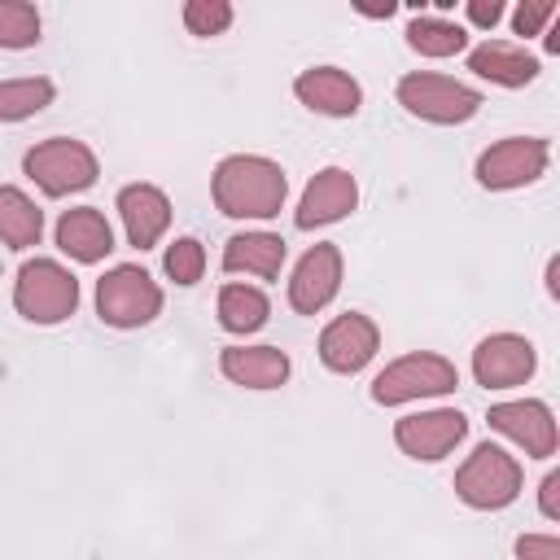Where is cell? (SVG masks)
<instances>
[{
    "label": "cell",
    "instance_id": "obj_1",
    "mask_svg": "<svg viewBox=\"0 0 560 560\" xmlns=\"http://www.w3.org/2000/svg\"><path fill=\"white\" fill-rule=\"evenodd\" d=\"M210 192L228 219H271L289 197V179H284V166L271 158L232 153L214 166Z\"/></svg>",
    "mask_w": 560,
    "mask_h": 560
},
{
    "label": "cell",
    "instance_id": "obj_2",
    "mask_svg": "<svg viewBox=\"0 0 560 560\" xmlns=\"http://www.w3.org/2000/svg\"><path fill=\"white\" fill-rule=\"evenodd\" d=\"M13 306L31 324H61L79 306V280L52 258H31L13 280Z\"/></svg>",
    "mask_w": 560,
    "mask_h": 560
},
{
    "label": "cell",
    "instance_id": "obj_3",
    "mask_svg": "<svg viewBox=\"0 0 560 560\" xmlns=\"http://www.w3.org/2000/svg\"><path fill=\"white\" fill-rule=\"evenodd\" d=\"M398 105L424 122H438V127H455V122H468L477 109H481V92L451 79V74H433V70H416V74H402L398 79Z\"/></svg>",
    "mask_w": 560,
    "mask_h": 560
},
{
    "label": "cell",
    "instance_id": "obj_4",
    "mask_svg": "<svg viewBox=\"0 0 560 560\" xmlns=\"http://www.w3.org/2000/svg\"><path fill=\"white\" fill-rule=\"evenodd\" d=\"M22 171H26L48 197H70V192H83V188L96 184L101 162H96V153H92L83 140L52 136V140H39V144L22 158Z\"/></svg>",
    "mask_w": 560,
    "mask_h": 560
},
{
    "label": "cell",
    "instance_id": "obj_5",
    "mask_svg": "<svg viewBox=\"0 0 560 560\" xmlns=\"http://www.w3.org/2000/svg\"><path fill=\"white\" fill-rule=\"evenodd\" d=\"M158 311H162V289L144 267L118 262L96 280V315L109 328H140L158 319Z\"/></svg>",
    "mask_w": 560,
    "mask_h": 560
},
{
    "label": "cell",
    "instance_id": "obj_6",
    "mask_svg": "<svg viewBox=\"0 0 560 560\" xmlns=\"http://www.w3.org/2000/svg\"><path fill=\"white\" fill-rule=\"evenodd\" d=\"M455 494L477 508V512H499L508 508L516 494H521V464L494 446V442H481L455 472Z\"/></svg>",
    "mask_w": 560,
    "mask_h": 560
},
{
    "label": "cell",
    "instance_id": "obj_7",
    "mask_svg": "<svg viewBox=\"0 0 560 560\" xmlns=\"http://www.w3.org/2000/svg\"><path fill=\"white\" fill-rule=\"evenodd\" d=\"M459 385V372L451 359L442 354H402L394 359L376 381H372V398L381 407H398V402H411V398H438V394H451Z\"/></svg>",
    "mask_w": 560,
    "mask_h": 560
},
{
    "label": "cell",
    "instance_id": "obj_8",
    "mask_svg": "<svg viewBox=\"0 0 560 560\" xmlns=\"http://www.w3.org/2000/svg\"><path fill=\"white\" fill-rule=\"evenodd\" d=\"M551 162V144L542 136H508L499 144H490L481 158H477V184L481 188H525L534 179H542Z\"/></svg>",
    "mask_w": 560,
    "mask_h": 560
},
{
    "label": "cell",
    "instance_id": "obj_9",
    "mask_svg": "<svg viewBox=\"0 0 560 560\" xmlns=\"http://www.w3.org/2000/svg\"><path fill=\"white\" fill-rule=\"evenodd\" d=\"M464 438H468V420H464V411H455V407L416 411V416H402V420L394 424L398 451L411 455V459H429V464L442 459V455H451Z\"/></svg>",
    "mask_w": 560,
    "mask_h": 560
},
{
    "label": "cell",
    "instance_id": "obj_10",
    "mask_svg": "<svg viewBox=\"0 0 560 560\" xmlns=\"http://www.w3.org/2000/svg\"><path fill=\"white\" fill-rule=\"evenodd\" d=\"M534 368H538V350H534V341H525L516 332H494V337L477 341V350H472V376L486 389L525 385L534 376Z\"/></svg>",
    "mask_w": 560,
    "mask_h": 560
},
{
    "label": "cell",
    "instance_id": "obj_11",
    "mask_svg": "<svg viewBox=\"0 0 560 560\" xmlns=\"http://www.w3.org/2000/svg\"><path fill=\"white\" fill-rule=\"evenodd\" d=\"M376 350H381V332H376V324H372L368 315H359V311L337 315V319L319 332V359H324V368H332V372H341V376L363 372V368L376 359Z\"/></svg>",
    "mask_w": 560,
    "mask_h": 560
},
{
    "label": "cell",
    "instance_id": "obj_12",
    "mask_svg": "<svg viewBox=\"0 0 560 560\" xmlns=\"http://www.w3.org/2000/svg\"><path fill=\"white\" fill-rule=\"evenodd\" d=\"M341 289V249L319 241L302 254V262L293 267V280H289V306L298 315H315L324 311Z\"/></svg>",
    "mask_w": 560,
    "mask_h": 560
},
{
    "label": "cell",
    "instance_id": "obj_13",
    "mask_svg": "<svg viewBox=\"0 0 560 560\" xmlns=\"http://www.w3.org/2000/svg\"><path fill=\"white\" fill-rule=\"evenodd\" d=\"M486 420H490L494 433H503L516 446H525V455H534V459L556 455V420H551V407L547 402H534V398L494 402Z\"/></svg>",
    "mask_w": 560,
    "mask_h": 560
},
{
    "label": "cell",
    "instance_id": "obj_14",
    "mask_svg": "<svg viewBox=\"0 0 560 560\" xmlns=\"http://www.w3.org/2000/svg\"><path fill=\"white\" fill-rule=\"evenodd\" d=\"M354 206H359V184H354V175L341 171V166H324V171L306 184L293 223H298L302 232H311V228H324V223L346 219Z\"/></svg>",
    "mask_w": 560,
    "mask_h": 560
},
{
    "label": "cell",
    "instance_id": "obj_15",
    "mask_svg": "<svg viewBox=\"0 0 560 560\" xmlns=\"http://www.w3.org/2000/svg\"><path fill=\"white\" fill-rule=\"evenodd\" d=\"M293 92H298V101H302L306 109L328 114V118H350V114H359V105H363L359 79L346 74V70H337V66H311V70H302V74L293 79Z\"/></svg>",
    "mask_w": 560,
    "mask_h": 560
},
{
    "label": "cell",
    "instance_id": "obj_16",
    "mask_svg": "<svg viewBox=\"0 0 560 560\" xmlns=\"http://www.w3.org/2000/svg\"><path fill=\"white\" fill-rule=\"evenodd\" d=\"M118 214H122L127 241L136 249H149V245H158V236L171 223V201L158 184H127L118 192Z\"/></svg>",
    "mask_w": 560,
    "mask_h": 560
},
{
    "label": "cell",
    "instance_id": "obj_17",
    "mask_svg": "<svg viewBox=\"0 0 560 560\" xmlns=\"http://www.w3.org/2000/svg\"><path fill=\"white\" fill-rule=\"evenodd\" d=\"M219 368L232 385L245 389H276L289 381V354L280 346H228L219 354Z\"/></svg>",
    "mask_w": 560,
    "mask_h": 560
},
{
    "label": "cell",
    "instance_id": "obj_18",
    "mask_svg": "<svg viewBox=\"0 0 560 560\" xmlns=\"http://www.w3.org/2000/svg\"><path fill=\"white\" fill-rule=\"evenodd\" d=\"M468 70L477 79H490L499 88H525L538 79V57L525 52L521 44H508V39H486L468 52Z\"/></svg>",
    "mask_w": 560,
    "mask_h": 560
},
{
    "label": "cell",
    "instance_id": "obj_19",
    "mask_svg": "<svg viewBox=\"0 0 560 560\" xmlns=\"http://www.w3.org/2000/svg\"><path fill=\"white\" fill-rule=\"evenodd\" d=\"M57 245L74 262H101L114 249V232L96 206H74L57 219Z\"/></svg>",
    "mask_w": 560,
    "mask_h": 560
},
{
    "label": "cell",
    "instance_id": "obj_20",
    "mask_svg": "<svg viewBox=\"0 0 560 560\" xmlns=\"http://www.w3.org/2000/svg\"><path fill=\"white\" fill-rule=\"evenodd\" d=\"M284 262V241L276 232H241L223 245V271H245L258 280L280 276Z\"/></svg>",
    "mask_w": 560,
    "mask_h": 560
},
{
    "label": "cell",
    "instance_id": "obj_21",
    "mask_svg": "<svg viewBox=\"0 0 560 560\" xmlns=\"http://www.w3.org/2000/svg\"><path fill=\"white\" fill-rule=\"evenodd\" d=\"M44 236V210L13 184H0V241L9 249H31Z\"/></svg>",
    "mask_w": 560,
    "mask_h": 560
},
{
    "label": "cell",
    "instance_id": "obj_22",
    "mask_svg": "<svg viewBox=\"0 0 560 560\" xmlns=\"http://www.w3.org/2000/svg\"><path fill=\"white\" fill-rule=\"evenodd\" d=\"M267 315H271V302L262 289H254V284H223L219 289V324L228 332H241V337L258 332L267 324Z\"/></svg>",
    "mask_w": 560,
    "mask_h": 560
},
{
    "label": "cell",
    "instance_id": "obj_23",
    "mask_svg": "<svg viewBox=\"0 0 560 560\" xmlns=\"http://www.w3.org/2000/svg\"><path fill=\"white\" fill-rule=\"evenodd\" d=\"M407 44L420 52V57H455L468 48V35L464 26L446 22V18H429V13H416L407 22Z\"/></svg>",
    "mask_w": 560,
    "mask_h": 560
},
{
    "label": "cell",
    "instance_id": "obj_24",
    "mask_svg": "<svg viewBox=\"0 0 560 560\" xmlns=\"http://www.w3.org/2000/svg\"><path fill=\"white\" fill-rule=\"evenodd\" d=\"M52 79L44 74H31V79H4L0 83V122H22L39 109L52 105Z\"/></svg>",
    "mask_w": 560,
    "mask_h": 560
},
{
    "label": "cell",
    "instance_id": "obj_25",
    "mask_svg": "<svg viewBox=\"0 0 560 560\" xmlns=\"http://www.w3.org/2000/svg\"><path fill=\"white\" fill-rule=\"evenodd\" d=\"M39 44V9L26 0H0V48Z\"/></svg>",
    "mask_w": 560,
    "mask_h": 560
},
{
    "label": "cell",
    "instance_id": "obj_26",
    "mask_svg": "<svg viewBox=\"0 0 560 560\" xmlns=\"http://www.w3.org/2000/svg\"><path fill=\"white\" fill-rule=\"evenodd\" d=\"M206 271V249L197 236H175L171 249H166V276L175 284H197Z\"/></svg>",
    "mask_w": 560,
    "mask_h": 560
},
{
    "label": "cell",
    "instance_id": "obj_27",
    "mask_svg": "<svg viewBox=\"0 0 560 560\" xmlns=\"http://www.w3.org/2000/svg\"><path fill=\"white\" fill-rule=\"evenodd\" d=\"M184 26L201 39L210 35H223L232 26V4L228 0H188L184 4Z\"/></svg>",
    "mask_w": 560,
    "mask_h": 560
},
{
    "label": "cell",
    "instance_id": "obj_28",
    "mask_svg": "<svg viewBox=\"0 0 560 560\" xmlns=\"http://www.w3.org/2000/svg\"><path fill=\"white\" fill-rule=\"evenodd\" d=\"M551 18H556V0H525V4L512 13V31H516V35H538Z\"/></svg>",
    "mask_w": 560,
    "mask_h": 560
},
{
    "label": "cell",
    "instance_id": "obj_29",
    "mask_svg": "<svg viewBox=\"0 0 560 560\" xmlns=\"http://www.w3.org/2000/svg\"><path fill=\"white\" fill-rule=\"evenodd\" d=\"M516 560H560V538H551V534H521L516 538Z\"/></svg>",
    "mask_w": 560,
    "mask_h": 560
},
{
    "label": "cell",
    "instance_id": "obj_30",
    "mask_svg": "<svg viewBox=\"0 0 560 560\" xmlns=\"http://www.w3.org/2000/svg\"><path fill=\"white\" fill-rule=\"evenodd\" d=\"M468 22L472 26H481V31H490L499 18H503V0H468Z\"/></svg>",
    "mask_w": 560,
    "mask_h": 560
},
{
    "label": "cell",
    "instance_id": "obj_31",
    "mask_svg": "<svg viewBox=\"0 0 560 560\" xmlns=\"http://www.w3.org/2000/svg\"><path fill=\"white\" fill-rule=\"evenodd\" d=\"M538 508H542V516H560V472H547L542 477V490H538Z\"/></svg>",
    "mask_w": 560,
    "mask_h": 560
},
{
    "label": "cell",
    "instance_id": "obj_32",
    "mask_svg": "<svg viewBox=\"0 0 560 560\" xmlns=\"http://www.w3.org/2000/svg\"><path fill=\"white\" fill-rule=\"evenodd\" d=\"M556 271H560V262L551 258V262H547V293H551V298L560 293V284H556Z\"/></svg>",
    "mask_w": 560,
    "mask_h": 560
}]
</instances>
